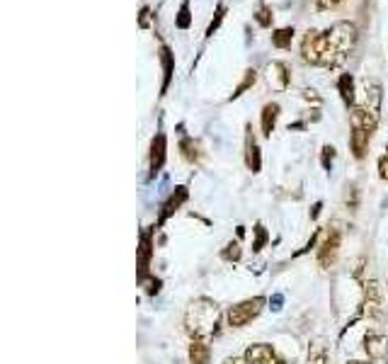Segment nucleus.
Listing matches in <instances>:
<instances>
[{
    "label": "nucleus",
    "instance_id": "obj_1",
    "mask_svg": "<svg viewBox=\"0 0 388 364\" xmlns=\"http://www.w3.org/2000/svg\"><path fill=\"white\" fill-rule=\"evenodd\" d=\"M354 39H357V27L352 22H337L327 32H308L301 46L303 61L332 68L345 61V56L354 46Z\"/></svg>",
    "mask_w": 388,
    "mask_h": 364
},
{
    "label": "nucleus",
    "instance_id": "obj_2",
    "mask_svg": "<svg viewBox=\"0 0 388 364\" xmlns=\"http://www.w3.org/2000/svg\"><path fill=\"white\" fill-rule=\"evenodd\" d=\"M218 323H221V308L214 299L199 296L194 299L185 313V330L192 340H211L218 333Z\"/></svg>",
    "mask_w": 388,
    "mask_h": 364
},
{
    "label": "nucleus",
    "instance_id": "obj_3",
    "mask_svg": "<svg viewBox=\"0 0 388 364\" xmlns=\"http://www.w3.org/2000/svg\"><path fill=\"white\" fill-rule=\"evenodd\" d=\"M264 308V296H253V299H245L236 306L228 308L226 313V321L231 328H245L250 321H255L259 316V311Z\"/></svg>",
    "mask_w": 388,
    "mask_h": 364
},
{
    "label": "nucleus",
    "instance_id": "obj_4",
    "mask_svg": "<svg viewBox=\"0 0 388 364\" xmlns=\"http://www.w3.org/2000/svg\"><path fill=\"white\" fill-rule=\"evenodd\" d=\"M381 100H384V90L381 83L374 78H364L362 80V102H357L369 117H374L379 122V112H381Z\"/></svg>",
    "mask_w": 388,
    "mask_h": 364
},
{
    "label": "nucleus",
    "instance_id": "obj_5",
    "mask_svg": "<svg viewBox=\"0 0 388 364\" xmlns=\"http://www.w3.org/2000/svg\"><path fill=\"white\" fill-rule=\"evenodd\" d=\"M340 245H342V231H340V228H330V231L325 233L321 248H318V265H321L323 270H327V267L337 260Z\"/></svg>",
    "mask_w": 388,
    "mask_h": 364
},
{
    "label": "nucleus",
    "instance_id": "obj_6",
    "mask_svg": "<svg viewBox=\"0 0 388 364\" xmlns=\"http://www.w3.org/2000/svg\"><path fill=\"white\" fill-rule=\"evenodd\" d=\"M243 360L248 364H289L269 343H255L245 350Z\"/></svg>",
    "mask_w": 388,
    "mask_h": 364
},
{
    "label": "nucleus",
    "instance_id": "obj_7",
    "mask_svg": "<svg viewBox=\"0 0 388 364\" xmlns=\"http://www.w3.org/2000/svg\"><path fill=\"white\" fill-rule=\"evenodd\" d=\"M364 350H366L371 362L374 360H384L388 355V338L384 333H379V330H369L364 335Z\"/></svg>",
    "mask_w": 388,
    "mask_h": 364
},
{
    "label": "nucleus",
    "instance_id": "obj_8",
    "mask_svg": "<svg viewBox=\"0 0 388 364\" xmlns=\"http://www.w3.org/2000/svg\"><path fill=\"white\" fill-rule=\"evenodd\" d=\"M151 255H153V231H143L141 233V245H138V279L146 277L148 265H151Z\"/></svg>",
    "mask_w": 388,
    "mask_h": 364
},
{
    "label": "nucleus",
    "instance_id": "obj_9",
    "mask_svg": "<svg viewBox=\"0 0 388 364\" xmlns=\"http://www.w3.org/2000/svg\"><path fill=\"white\" fill-rule=\"evenodd\" d=\"M187 197H190V192H187V187H175V192L168 197V202L163 204V212H160V216H158V226H163L168 218L172 216L185 202H187Z\"/></svg>",
    "mask_w": 388,
    "mask_h": 364
},
{
    "label": "nucleus",
    "instance_id": "obj_10",
    "mask_svg": "<svg viewBox=\"0 0 388 364\" xmlns=\"http://www.w3.org/2000/svg\"><path fill=\"white\" fill-rule=\"evenodd\" d=\"M371 131H366L364 127H352V134H349V148L354 153V158H364L366 150H369V141H371Z\"/></svg>",
    "mask_w": 388,
    "mask_h": 364
},
{
    "label": "nucleus",
    "instance_id": "obj_11",
    "mask_svg": "<svg viewBox=\"0 0 388 364\" xmlns=\"http://www.w3.org/2000/svg\"><path fill=\"white\" fill-rule=\"evenodd\" d=\"M163 165H165V134H155L151 141V177H155Z\"/></svg>",
    "mask_w": 388,
    "mask_h": 364
},
{
    "label": "nucleus",
    "instance_id": "obj_12",
    "mask_svg": "<svg viewBox=\"0 0 388 364\" xmlns=\"http://www.w3.org/2000/svg\"><path fill=\"white\" fill-rule=\"evenodd\" d=\"M267 78H269V83H274V87H279V90H286L289 83H291L289 68H286V64H281V61H272V64L267 66Z\"/></svg>",
    "mask_w": 388,
    "mask_h": 364
},
{
    "label": "nucleus",
    "instance_id": "obj_13",
    "mask_svg": "<svg viewBox=\"0 0 388 364\" xmlns=\"http://www.w3.org/2000/svg\"><path fill=\"white\" fill-rule=\"evenodd\" d=\"M337 90H340L342 102L352 109V107L357 105V92H354V78H352L349 73H342V75L337 78Z\"/></svg>",
    "mask_w": 388,
    "mask_h": 364
},
{
    "label": "nucleus",
    "instance_id": "obj_14",
    "mask_svg": "<svg viewBox=\"0 0 388 364\" xmlns=\"http://www.w3.org/2000/svg\"><path fill=\"white\" fill-rule=\"evenodd\" d=\"M277 119H279V105L277 102H267L262 107V134L264 136H272V131L277 127Z\"/></svg>",
    "mask_w": 388,
    "mask_h": 364
},
{
    "label": "nucleus",
    "instance_id": "obj_15",
    "mask_svg": "<svg viewBox=\"0 0 388 364\" xmlns=\"http://www.w3.org/2000/svg\"><path fill=\"white\" fill-rule=\"evenodd\" d=\"M190 362L211 364V347H209L206 340H192V345H190Z\"/></svg>",
    "mask_w": 388,
    "mask_h": 364
},
{
    "label": "nucleus",
    "instance_id": "obj_16",
    "mask_svg": "<svg viewBox=\"0 0 388 364\" xmlns=\"http://www.w3.org/2000/svg\"><path fill=\"white\" fill-rule=\"evenodd\" d=\"M160 61H163V73H165L160 95H165V92H168V85H170V80H172V71H175V59H172V51H170L168 46H160Z\"/></svg>",
    "mask_w": 388,
    "mask_h": 364
},
{
    "label": "nucleus",
    "instance_id": "obj_17",
    "mask_svg": "<svg viewBox=\"0 0 388 364\" xmlns=\"http://www.w3.org/2000/svg\"><path fill=\"white\" fill-rule=\"evenodd\" d=\"M245 163H248V168L253 170V172H259V168H262V155H259V148L255 144V139L248 134V139H245Z\"/></svg>",
    "mask_w": 388,
    "mask_h": 364
},
{
    "label": "nucleus",
    "instance_id": "obj_18",
    "mask_svg": "<svg viewBox=\"0 0 388 364\" xmlns=\"http://www.w3.org/2000/svg\"><path fill=\"white\" fill-rule=\"evenodd\" d=\"M291 39H294V27H281L272 34V46L277 49H289L291 46Z\"/></svg>",
    "mask_w": 388,
    "mask_h": 364
},
{
    "label": "nucleus",
    "instance_id": "obj_19",
    "mask_svg": "<svg viewBox=\"0 0 388 364\" xmlns=\"http://www.w3.org/2000/svg\"><path fill=\"white\" fill-rule=\"evenodd\" d=\"M306 364H330V360H327V347H325L321 340L311 345V350H308V362Z\"/></svg>",
    "mask_w": 388,
    "mask_h": 364
},
{
    "label": "nucleus",
    "instance_id": "obj_20",
    "mask_svg": "<svg viewBox=\"0 0 388 364\" xmlns=\"http://www.w3.org/2000/svg\"><path fill=\"white\" fill-rule=\"evenodd\" d=\"M180 148H182V155L190 160V163H196L199 160V144H194L192 139H182V144H180Z\"/></svg>",
    "mask_w": 388,
    "mask_h": 364
},
{
    "label": "nucleus",
    "instance_id": "obj_21",
    "mask_svg": "<svg viewBox=\"0 0 388 364\" xmlns=\"http://www.w3.org/2000/svg\"><path fill=\"white\" fill-rule=\"evenodd\" d=\"M255 80H258V73L253 71V68H250V71H245V78L240 80V85L236 87V92L231 95V100H236V97H240V95H243V92H245L248 87H253V85H255Z\"/></svg>",
    "mask_w": 388,
    "mask_h": 364
},
{
    "label": "nucleus",
    "instance_id": "obj_22",
    "mask_svg": "<svg viewBox=\"0 0 388 364\" xmlns=\"http://www.w3.org/2000/svg\"><path fill=\"white\" fill-rule=\"evenodd\" d=\"M175 24H177L180 29H187V27L192 24V15H190V0H185V2L180 5V12H177V17H175Z\"/></svg>",
    "mask_w": 388,
    "mask_h": 364
},
{
    "label": "nucleus",
    "instance_id": "obj_23",
    "mask_svg": "<svg viewBox=\"0 0 388 364\" xmlns=\"http://www.w3.org/2000/svg\"><path fill=\"white\" fill-rule=\"evenodd\" d=\"M221 257L228 260V262H238V260H240V245H238V240H231V243L226 245V250L221 253Z\"/></svg>",
    "mask_w": 388,
    "mask_h": 364
},
{
    "label": "nucleus",
    "instance_id": "obj_24",
    "mask_svg": "<svg viewBox=\"0 0 388 364\" xmlns=\"http://www.w3.org/2000/svg\"><path fill=\"white\" fill-rule=\"evenodd\" d=\"M253 231H255V243H253V250H255V253H259V250L264 248V243H267V238H269V236H267V228H264L262 223H258Z\"/></svg>",
    "mask_w": 388,
    "mask_h": 364
},
{
    "label": "nucleus",
    "instance_id": "obj_25",
    "mask_svg": "<svg viewBox=\"0 0 388 364\" xmlns=\"http://www.w3.org/2000/svg\"><path fill=\"white\" fill-rule=\"evenodd\" d=\"M223 17H226V7H223V5H218V7H216V17L211 20V24H209V29H206V37H214V32L221 27Z\"/></svg>",
    "mask_w": 388,
    "mask_h": 364
},
{
    "label": "nucleus",
    "instance_id": "obj_26",
    "mask_svg": "<svg viewBox=\"0 0 388 364\" xmlns=\"http://www.w3.org/2000/svg\"><path fill=\"white\" fill-rule=\"evenodd\" d=\"M255 20H258L259 27H272V10H269V7H259Z\"/></svg>",
    "mask_w": 388,
    "mask_h": 364
},
{
    "label": "nucleus",
    "instance_id": "obj_27",
    "mask_svg": "<svg viewBox=\"0 0 388 364\" xmlns=\"http://www.w3.org/2000/svg\"><path fill=\"white\" fill-rule=\"evenodd\" d=\"M332 160H335V148L332 146H323V168L327 172L332 170Z\"/></svg>",
    "mask_w": 388,
    "mask_h": 364
},
{
    "label": "nucleus",
    "instance_id": "obj_28",
    "mask_svg": "<svg viewBox=\"0 0 388 364\" xmlns=\"http://www.w3.org/2000/svg\"><path fill=\"white\" fill-rule=\"evenodd\" d=\"M379 177L388 180V148H386V153L379 158Z\"/></svg>",
    "mask_w": 388,
    "mask_h": 364
},
{
    "label": "nucleus",
    "instance_id": "obj_29",
    "mask_svg": "<svg viewBox=\"0 0 388 364\" xmlns=\"http://www.w3.org/2000/svg\"><path fill=\"white\" fill-rule=\"evenodd\" d=\"M340 2H345V0H318V10H330V7H337Z\"/></svg>",
    "mask_w": 388,
    "mask_h": 364
},
{
    "label": "nucleus",
    "instance_id": "obj_30",
    "mask_svg": "<svg viewBox=\"0 0 388 364\" xmlns=\"http://www.w3.org/2000/svg\"><path fill=\"white\" fill-rule=\"evenodd\" d=\"M148 12H151L148 7H143V10H141V22H138L141 27H148Z\"/></svg>",
    "mask_w": 388,
    "mask_h": 364
},
{
    "label": "nucleus",
    "instance_id": "obj_31",
    "mask_svg": "<svg viewBox=\"0 0 388 364\" xmlns=\"http://www.w3.org/2000/svg\"><path fill=\"white\" fill-rule=\"evenodd\" d=\"M321 207H323V204H321V202H318V204H316V207H313V212H311V218H316V216H318V214H321Z\"/></svg>",
    "mask_w": 388,
    "mask_h": 364
},
{
    "label": "nucleus",
    "instance_id": "obj_32",
    "mask_svg": "<svg viewBox=\"0 0 388 364\" xmlns=\"http://www.w3.org/2000/svg\"><path fill=\"white\" fill-rule=\"evenodd\" d=\"M223 364H248V362H245V360L240 362V360H236V357H228V360H226Z\"/></svg>",
    "mask_w": 388,
    "mask_h": 364
},
{
    "label": "nucleus",
    "instance_id": "obj_33",
    "mask_svg": "<svg viewBox=\"0 0 388 364\" xmlns=\"http://www.w3.org/2000/svg\"><path fill=\"white\" fill-rule=\"evenodd\" d=\"M347 364H374L371 360H352V362H347Z\"/></svg>",
    "mask_w": 388,
    "mask_h": 364
}]
</instances>
